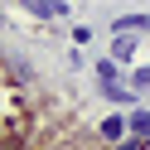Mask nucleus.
I'll return each mask as SVG.
<instances>
[{
  "label": "nucleus",
  "instance_id": "obj_1",
  "mask_svg": "<svg viewBox=\"0 0 150 150\" xmlns=\"http://www.w3.org/2000/svg\"><path fill=\"white\" fill-rule=\"evenodd\" d=\"M97 136L107 140V145H121V140L131 136V116H126V111H111V116H102V126H97Z\"/></svg>",
  "mask_w": 150,
  "mask_h": 150
},
{
  "label": "nucleus",
  "instance_id": "obj_2",
  "mask_svg": "<svg viewBox=\"0 0 150 150\" xmlns=\"http://www.w3.org/2000/svg\"><path fill=\"white\" fill-rule=\"evenodd\" d=\"M97 87H102V102H111V107H131V111H136V97H140V92L136 87H126V82H97Z\"/></svg>",
  "mask_w": 150,
  "mask_h": 150
},
{
  "label": "nucleus",
  "instance_id": "obj_3",
  "mask_svg": "<svg viewBox=\"0 0 150 150\" xmlns=\"http://www.w3.org/2000/svg\"><path fill=\"white\" fill-rule=\"evenodd\" d=\"M111 34H150V10H131L111 20Z\"/></svg>",
  "mask_w": 150,
  "mask_h": 150
},
{
  "label": "nucleus",
  "instance_id": "obj_4",
  "mask_svg": "<svg viewBox=\"0 0 150 150\" xmlns=\"http://www.w3.org/2000/svg\"><path fill=\"white\" fill-rule=\"evenodd\" d=\"M136 49H140V34H111V58H116L121 68L136 58Z\"/></svg>",
  "mask_w": 150,
  "mask_h": 150
},
{
  "label": "nucleus",
  "instance_id": "obj_5",
  "mask_svg": "<svg viewBox=\"0 0 150 150\" xmlns=\"http://www.w3.org/2000/svg\"><path fill=\"white\" fill-rule=\"evenodd\" d=\"M20 5H24L29 15H39V20H63V15H68L63 0H20Z\"/></svg>",
  "mask_w": 150,
  "mask_h": 150
},
{
  "label": "nucleus",
  "instance_id": "obj_6",
  "mask_svg": "<svg viewBox=\"0 0 150 150\" xmlns=\"http://www.w3.org/2000/svg\"><path fill=\"white\" fill-rule=\"evenodd\" d=\"M92 73H97V82H121V63L111 58V53H107V58H97V63H92Z\"/></svg>",
  "mask_w": 150,
  "mask_h": 150
},
{
  "label": "nucleus",
  "instance_id": "obj_7",
  "mask_svg": "<svg viewBox=\"0 0 150 150\" xmlns=\"http://www.w3.org/2000/svg\"><path fill=\"white\" fill-rule=\"evenodd\" d=\"M131 136L150 140V107H136V111H131Z\"/></svg>",
  "mask_w": 150,
  "mask_h": 150
},
{
  "label": "nucleus",
  "instance_id": "obj_8",
  "mask_svg": "<svg viewBox=\"0 0 150 150\" xmlns=\"http://www.w3.org/2000/svg\"><path fill=\"white\" fill-rule=\"evenodd\" d=\"M87 44H92V29L87 24H73V49H87Z\"/></svg>",
  "mask_w": 150,
  "mask_h": 150
},
{
  "label": "nucleus",
  "instance_id": "obj_9",
  "mask_svg": "<svg viewBox=\"0 0 150 150\" xmlns=\"http://www.w3.org/2000/svg\"><path fill=\"white\" fill-rule=\"evenodd\" d=\"M131 87H136V92H150V68H136V73H131Z\"/></svg>",
  "mask_w": 150,
  "mask_h": 150
},
{
  "label": "nucleus",
  "instance_id": "obj_10",
  "mask_svg": "<svg viewBox=\"0 0 150 150\" xmlns=\"http://www.w3.org/2000/svg\"><path fill=\"white\" fill-rule=\"evenodd\" d=\"M111 150H150V140H140V136H126L121 145H111Z\"/></svg>",
  "mask_w": 150,
  "mask_h": 150
}]
</instances>
